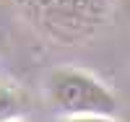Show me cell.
Wrapping results in <instances>:
<instances>
[{
	"label": "cell",
	"instance_id": "5b68a950",
	"mask_svg": "<svg viewBox=\"0 0 130 122\" xmlns=\"http://www.w3.org/2000/svg\"><path fill=\"white\" fill-rule=\"evenodd\" d=\"M125 3H127V8H130V0H125Z\"/></svg>",
	"mask_w": 130,
	"mask_h": 122
},
{
	"label": "cell",
	"instance_id": "7a4b0ae2",
	"mask_svg": "<svg viewBox=\"0 0 130 122\" xmlns=\"http://www.w3.org/2000/svg\"><path fill=\"white\" fill-rule=\"evenodd\" d=\"M42 26L75 34L96 18V0H18Z\"/></svg>",
	"mask_w": 130,
	"mask_h": 122
},
{
	"label": "cell",
	"instance_id": "277c9868",
	"mask_svg": "<svg viewBox=\"0 0 130 122\" xmlns=\"http://www.w3.org/2000/svg\"><path fill=\"white\" fill-rule=\"evenodd\" d=\"M68 122H115V119L104 117V114H75V117L68 119Z\"/></svg>",
	"mask_w": 130,
	"mask_h": 122
},
{
	"label": "cell",
	"instance_id": "3957f363",
	"mask_svg": "<svg viewBox=\"0 0 130 122\" xmlns=\"http://www.w3.org/2000/svg\"><path fill=\"white\" fill-rule=\"evenodd\" d=\"M21 112V99L13 88L0 86V122H8L13 114Z\"/></svg>",
	"mask_w": 130,
	"mask_h": 122
},
{
	"label": "cell",
	"instance_id": "6da1fadb",
	"mask_svg": "<svg viewBox=\"0 0 130 122\" xmlns=\"http://www.w3.org/2000/svg\"><path fill=\"white\" fill-rule=\"evenodd\" d=\"M50 96L62 112L70 114H104L117 112V101L91 75L78 70H57L50 78Z\"/></svg>",
	"mask_w": 130,
	"mask_h": 122
}]
</instances>
